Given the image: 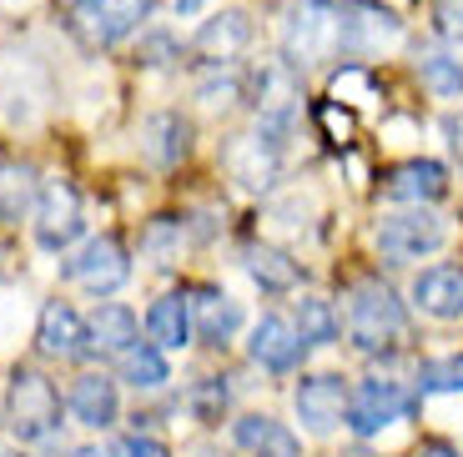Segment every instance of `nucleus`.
<instances>
[{
    "mask_svg": "<svg viewBox=\"0 0 463 457\" xmlns=\"http://www.w3.org/2000/svg\"><path fill=\"white\" fill-rule=\"evenodd\" d=\"M282 51L288 66L313 70L327 66L337 51H347V21L337 0H292L282 15Z\"/></svg>",
    "mask_w": 463,
    "mask_h": 457,
    "instance_id": "f257e3e1",
    "label": "nucleus"
},
{
    "mask_svg": "<svg viewBox=\"0 0 463 457\" xmlns=\"http://www.w3.org/2000/svg\"><path fill=\"white\" fill-rule=\"evenodd\" d=\"M408 331L403 302L393 297V286L383 282H358L347 297V337L358 352H388L398 347V337Z\"/></svg>",
    "mask_w": 463,
    "mask_h": 457,
    "instance_id": "f03ea898",
    "label": "nucleus"
},
{
    "mask_svg": "<svg viewBox=\"0 0 463 457\" xmlns=\"http://www.w3.org/2000/svg\"><path fill=\"white\" fill-rule=\"evenodd\" d=\"M11 433L21 443H51L61 433V392L35 367H15L11 378Z\"/></svg>",
    "mask_w": 463,
    "mask_h": 457,
    "instance_id": "7ed1b4c3",
    "label": "nucleus"
},
{
    "mask_svg": "<svg viewBox=\"0 0 463 457\" xmlns=\"http://www.w3.org/2000/svg\"><path fill=\"white\" fill-rule=\"evenodd\" d=\"M383 256H393V262H418V256L439 252L443 241H449V221L429 206H413V211H393V217H383L378 231H373Z\"/></svg>",
    "mask_w": 463,
    "mask_h": 457,
    "instance_id": "20e7f679",
    "label": "nucleus"
},
{
    "mask_svg": "<svg viewBox=\"0 0 463 457\" xmlns=\"http://www.w3.org/2000/svg\"><path fill=\"white\" fill-rule=\"evenodd\" d=\"M151 0H71V31L81 35L91 51H106L127 41L146 21Z\"/></svg>",
    "mask_w": 463,
    "mask_h": 457,
    "instance_id": "39448f33",
    "label": "nucleus"
},
{
    "mask_svg": "<svg viewBox=\"0 0 463 457\" xmlns=\"http://www.w3.org/2000/svg\"><path fill=\"white\" fill-rule=\"evenodd\" d=\"M81 191L76 182L66 176H51L41 182V196H35V241L46 247V252H66L71 241L81 237Z\"/></svg>",
    "mask_w": 463,
    "mask_h": 457,
    "instance_id": "423d86ee",
    "label": "nucleus"
},
{
    "mask_svg": "<svg viewBox=\"0 0 463 457\" xmlns=\"http://www.w3.org/2000/svg\"><path fill=\"white\" fill-rule=\"evenodd\" d=\"M66 276L76 286H86L91 297H111V292H121V286L131 282V256L127 247H121V237H91L81 247V252L66 262Z\"/></svg>",
    "mask_w": 463,
    "mask_h": 457,
    "instance_id": "0eeeda50",
    "label": "nucleus"
},
{
    "mask_svg": "<svg viewBox=\"0 0 463 457\" xmlns=\"http://www.w3.org/2000/svg\"><path fill=\"white\" fill-rule=\"evenodd\" d=\"M413 397L403 392V382L393 378H363L358 387L347 392V427L358 437H373L383 427H393L398 417H408Z\"/></svg>",
    "mask_w": 463,
    "mask_h": 457,
    "instance_id": "6e6552de",
    "label": "nucleus"
},
{
    "mask_svg": "<svg viewBox=\"0 0 463 457\" xmlns=\"http://www.w3.org/2000/svg\"><path fill=\"white\" fill-rule=\"evenodd\" d=\"M292 402H298V417L313 437H327L337 423H347V382L337 378V372L302 378L298 392H292Z\"/></svg>",
    "mask_w": 463,
    "mask_h": 457,
    "instance_id": "1a4fd4ad",
    "label": "nucleus"
},
{
    "mask_svg": "<svg viewBox=\"0 0 463 457\" xmlns=\"http://www.w3.org/2000/svg\"><path fill=\"white\" fill-rule=\"evenodd\" d=\"M443 191H449V172L423 156L403 161V166H393L383 176V201H398V206H433Z\"/></svg>",
    "mask_w": 463,
    "mask_h": 457,
    "instance_id": "9d476101",
    "label": "nucleus"
},
{
    "mask_svg": "<svg viewBox=\"0 0 463 457\" xmlns=\"http://www.w3.org/2000/svg\"><path fill=\"white\" fill-rule=\"evenodd\" d=\"M247 352H252V362L262 367V372H292V367L302 362V352H307V342H302V331L292 327L288 317H262L252 327Z\"/></svg>",
    "mask_w": 463,
    "mask_h": 457,
    "instance_id": "9b49d317",
    "label": "nucleus"
},
{
    "mask_svg": "<svg viewBox=\"0 0 463 457\" xmlns=\"http://www.w3.org/2000/svg\"><path fill=\"white\" fill-rule=\"evenodd\" d=\"M227 166H232V176H237L242 186L262 191V186H272V182H278V172H282V141L262 136V131L237 136L227 146Z\"/></svg>",
    "mask_w": 463,
    "mask_h": 457,
    "instance_id": "f8f14e48",
    "label": "nucleus"
},
{
    "mask_svg": "<svg viewBox=\"0 0 463 457\" xmlns=\"http://www.w3.org/2000/svg\"><path fill=\"white\" fill-rule=\"evenodd\" d=\"M35 347L46 357H86V317L71 302H46L41 307V322H35Z\"/></svg>",
    "mask_w": 463,
    "mask_h": 457,
    "instance_id": "ddd939ff",
    "label": "nucleus"
},
{
    "mask_svg": "<svg viewBox=\"0 0 463 457\" xmlns=\"http://www.w3.org/2000/svg\"><path fill=\"white\" fill-rule=\"evenodd\" d=\"M413 307L433 322H458L463 317V266H429L413 282Z\"/></svg>",
    "mask_w": 463,
    "mask_h": 457,
    "instance_id": "4468645a",
    "label": "nucleus"
},
{
    "mask_svg": "<svg viewBox=\"0 0 463 457\" xmlns=\"http://www.w3.org/2000/svg\"><path fill=\"white\" fill-rule=\"evenodd\" d=\"M137 342H141V322H137V312L121 307V302H101V307L86 317V352L121 357Z\"/></svg>",
    "mask_w": 463,
    "mask_h": 457,
    "instance_id": "2eb2a0df",
    "label": "nucleus"
},
{
    "mask_svg": "<svg viewBox=\"0 0 463 457\" xmlns=\"http://www.w3.org/2000/svg\"><path fill=\"white\" fill-rule=\"evenodd\" d=\"M247 46H252V21H247L242 11L207 15V21L197 25V35H192V51L207 56V61H237Z\"/></svg>",
    "mask_w": 463,
    "mask_h": 457,
    "instance_id": "dca6fc26",
    "label": "nucleus"
},
{
    "mask_svg": "<svg viewBox=\"0 0 463 457\" xmlns=\"http://www.w3.org/2000/svg\"><path fill=\"white\" fill-rule=\"evenodd\" d=\"M71 412H76L81 427L106 433V427H116V417H121V392H116V382L106 378V372H86V378L71 382Z\"/></svg>",
    "mask_w": 463,
    "mask_h": 457,
    "instance_id": "f3484780",
    "label": "nucleus"
},
{
    "mask_svg": "<svg viewBox=\"0 0 463 457\" xmlns=\"http://www.w3.org/2000/svg\"><path fill=\"white\" fill-rule=\"evenodd\" d=\"M232 443L242 447L247 457H302V443L292 437V427H282L267 412H247L232 423Z\"/></svg>",
    "mask_w": 463,
    "mask_h": 457,
    "instance_id": "a211bd4d",
    "label": "nucleus"
},
{
    "mask_svg": "<svg viewBox=\"0 0 463 457\" xmlns=\"http://www.w3.org/2000/svg\"><path fill=\"white\" fill-rule=\"evenodd\" d=\"M343 21H347V51H388L403 35L398 15L378 11V5H343Z\"/></svg>",
    "mask_w": 463,
    "mask_h": 457,
    "instance_id": "6ab92c4d",
    "label": "nucleus"
},
{
    "mask_svg": "<svg viewBox=\"0 0 463 457\" xmlns=\"http://www.w3.org/2000/svg\"><path fill=\"white\" fill-rule=\"evenodd\" d=\"M146 331H151V342L162 347V352H182L186 342H192V302L182 297V292H166V297L151 302L146 312Z\"/></svg>",
    "mask_w": 463,
    "mask_h": 457,
    "instance_id": "aec40b11",
    "label": "nucleus"
},
{
    "mask_svg": "<svg viewBox=\"0 0 463 457\" xmlns=\"http://www.w3.org/2000/svg\"><path fill=\"white\" fill-rule=\"evenodd\" d=\"M141 146L156 166H176V161L192 151V121L176 111H156L146 116V126H141Z\"/></svg>",
    "mask_w": 463,
    "mask_h": 457,
    "instance_id": "412c9836",
    "label": "nucleus"
},
{
    "mask_svg": "<svg viewBox=\"0 0 463 457\" xmlns=\"http://www.w3.org/2000/svg\"><path fill=\"white\" fill-rule=\"evenodd\" d=\"M192 327H197L202 342L222 347L237 337V327H242V307L232 297H222V292H197V302H192Z\"/></svg>",
    "mask_w": 463,
    "mask_h": 457,
    "instance_id": "4be33fe9",
    "label": "nucleus"
},
{
    "mask_svg": "<svg viewBox=\"0 0 463 457\" xmlns=\"http://www.w3.org/2000/svg\"><path fill=\"white\" fill-rule=\"evenodd\" d=\"M242 266H247V276H252L262 292H292V286L302 282L298 262H292L288 252H278V247H247Z\"/></svg>",
    "mask_w": 463,
    "mask_h": 457,
    "instance_id": "5701e85b",
    "label": "nucleus"
},
{
    "mask_svg": "<svg viewBox=\"0 0 463 457\" xmlns=\"http://www.w3.org/2000/svg\"><path fill=\"white\" fill-rule=\"evenodd\" d=\"M35 196H41V186H35V172L25 161H0V221L31 217Z\"/></svg>",
    "mask_w": 463,
    "mask_h": 457,
    "instance_id": "b1692460",
    "label": "nucleus"
},
{
    "mask_svg": "<svg viewBox=\"0 0 463 457\" xmlns=\"http://www.w3.org/2000/svg\"><path fill=\"white\" fill-rule=\"evenodd\" d=\"M121 382H131L137 392H156V387H166L172 382V367H166V357H162V347L156 342H137V347H127L121 352Z\"/></svg>",
    "mask_w": 463,
    "mask_h": 457,
    "instance_id": "393cba45",
    "label": "nucleus"
},
{
    "mask_svg": "<svg viewBox=\"0 0 463 457\" xmlns=\"http://www.w3.org/2000/svg\"><path fill=\"white\" fill-rule=\"evenodd\" d=\"M418 80H423L439 101H458L463 96V61H453L449 51H423V56H418Z\"/></svg>",
    "mask_w": 463,
    "mask_h": 457,
    "instance_id": "a878e982",
    "label": "nucleus"
},
{
    "mask_svg": "<svg viewBox=\"0 0 463 457\" xmlns=\"http://www.w3.org/2000/svg\"><path fill=\"white\" fill-rule=\"evenodd\" d=\"M298 331H302V342H307V347H327L337 337L333 307H327L323 297H302L298 302Z\"/></svg>",
    "mask_w": 463,
    "mask_h": 457,
    "instance_id": "bb28decb",
    "label": "nucleus"
},
{
    "mask_svg": "<svg viewBox=\"0 0 463 457\" xmlns=\"http://www.w3.org/2000/svg\"><path fill=\"white\" fill-rule=\"evenodd\" d=\"M212 76L197 80V101L202 106H232V101H242V76L232 70V61H212Z\"/></svg>",
    "mask_w": 463,
    "mask_h": 457,
    "instance_id": "cd10ccee",
    "label": "nucleus"
},
{
    "mask_svg": "<svg viewBox=\"0 0 463 457\" xmlns=\"http://www.w3.org/2000/svg\"><path fill=\"white\" fill-rule=\"evenodd\" d=\"M418 387L423 392H463V352L429 357V362L418 367Z\"/></svg>",
    "mask_w": 463,
    "mask_h": 457,
    "instance_id": "c85d7f7f",
    "label": "nucleus"
},
{
    "mask_svg": "<svg viewBox=\"0 0 463 457\" xmlns=\"http://www.w3.org/2000/svg\"><path fill=\"white\" fill-rule=\"evenodd\" d=\"M227 397H232L227 378H207V382L197 387V397H192V402H197V417H202V423H217L222 407H227Z\"/></svg>",
    "mask_w": 463,
    "mask_h": 457,
    "instance_id": "c756f323",
    "label": "nucleus"
},
{
    "mask_svg": "<svg viewBox=\"0 0 463 457\" xmlns=\"http://www.w3.org/2000/svg\"><path fill=\"white\" fill-rule=\"evenodd\" d=\"M433 31L463 46V0H433Z\"/></svg>",
    "mask_w": 463,
    "mask_h": 457,
    "instance_id": "7c9ffc66",
    "label": "nucleus"
},
{
    "mask_svg": "<svg viewBox=\"0 0 463 457\" xmlns=\"http://www.w3.org/2000/svg\"><path fill=\"white\" fill-rule=\"evenodd\" d=\"M333 96L337 101H373V76L368 70H343V76L333 80Z\"/></svg>",
    "mask_w": 463,
    "mask_h": 457,
    "instance_id": "2f4dec72",
    "label": "nucleus"
},
{
    "mask_svg": "<svg viewBox=\"0 0 463 457\" xmlns=\"http://www.w3.org/2000/svg\"><path fill=\"white\" fill-rule=\"evenodd\" d=\"M116 457H172L166 452V443H156V437H121V443H116Z\"/></svg>",
    "mask_w": 463,
    "mask_h": 457,
    "instance_id": "473e14b6",
    "label": "nucleus"
},
{
    "mask_svg": "<svg viewBox=\"0 0 463 457\" xmlns=\"http://www.w3.org/2000/svg\"><path fill=\"white\" fill-rule=\"evenodd\" d=\"M146 51H151V61H146V66H166V56H172V41H166V35H151V41H146Z\"/></svg>",
    "mask_w": 463,
    "mask_h": 457,
    "instance_id": "72a5a7b5",
    "label": "nucleus"
},
{
    "mask_svg": "<svg viewBox=\"0 0 463 457\" xmlns=\"http://www.w3.org/2000/svg\"><path fill=\"white\" fill-rule=\"evenodd\" d=\"M413 457H458V447H453V443H439V437H433V443H423Z\"/></svg>",
    "mask_w": 463,
    "mask_h": 457,
    "instance_id": "f704fd0d",
    "label": "nucleus"
},
{
    "mask_svg": "<svg viewBox=\"0 0 463 457\" xmlns=\"http://www.w3.org/2000/svg\"><path fill=\"white\" fill-rule=\"evenodd\" d=\"M197 5H202V0H176V15H192Z\"/></svg>",
    "mask_w": 463,
    "mask_h": 457,
    "instance_id": "c9c22d12",
    "label": "nucleus"
},
{
    "mask_svg": "<svg viewBox=\"0 0 463 457\" xmlns=\"http://www.w3.org/2000/svg\"><path fill=\"white\" fill-rule=\"evenodd\" d=\"M71 457H106V452H101V447H76Z\"/></svg>",
    "mask_w": 463,
    "mask_h": 457,
    "instance_id": "e433bc0d",
    "label": "nucleus"
},
{
    "mask_svg": "<svg viewBox=\"0 0 463 457\" xmlns=\"http://www.w3.org/2000/svg\"><path fill=\"white\" fill-rule=\"evenodd\" d=\"M0 457H21V447H11V443H0Z\"/></svg>",
    "mask_w": 463,
    "mask_h": 457,
    "instance_id": "4c0bfd02",
    "label": "nucleus"
},
{
    "mask_svg": "<svg viewBox=\"0 0 463 457\" xmlns=\"http://www.w3.org/2000/svg\"><path fill=\"white\" fill-rule=\"evenodd\" d=\"M343 457H373V452H368V447H347Z\"/></svg>",
    "mask_w": 463,
    "mask_h": 457,
    "instance_id": "58836bf2",
    "label": "nucleus"
},
{
    "mask_svg": "<svg viewBox=\"0 0 463 457\" xmlns=\"http://www.w3.org/2000/svg\"><path fill=\"white\" fill-rule=\"evenodd\" d=\"M0 256H5V252H0Z\"/></svg>",
    "mask_w": 463,
    "mask_h": 457,
    "instance_id": "ea45409f",
    "label": "nucleus"
}]
</instances>
